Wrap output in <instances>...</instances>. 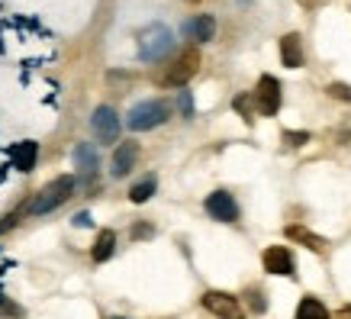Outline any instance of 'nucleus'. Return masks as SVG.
<instances>
[{
  "mask_svg": "<svg viewBox=\"0 0 351 319\" xmlns=\"http://www.w3.org/2000/svg\"><path fill=\"white\" fill-rule=\"evenodd\" d=\"M71 193H75V178H71V174H62V178H55V181L45 184L43 191L32 197V203L26 206V210H29L32 216H45V213L58 210Z\"/></svg>",
  "mask_w": 351,
  "mask_h": 319,
  "instance_id": "1",
  "label": "nucleus"
},
{
  "mask_svg": "<svg viewBox=\"0 0 351 319\" xmlns=\"http://www.w3.org/2000/svg\"><path fill=\"white\" fill-rule=\"evenodd\" d=\"M171 49H174V36H171L168 26L152 23V26H145L138 32V55H142V62H158Z\"/></svg>",
  "mask_w": 351,
  "mask_h": 319,
  "instance_id": "2",
  "label": "nucleus"
},
{
  "mask_svg": "<svg viewBox=\"0 0 351 319\" xmlns=\"http://www.w3.org/2000/svg\"><path fill=\"white\" fill-rule=\"evenodd\" d=\"M165 119H168V104L165 100H142V104H136L129 110L126 126L132 132H145V129L161 126Z\"/></svg>",
  "mask_w": 351,
  "mask_h": 319,
  "instance_id": "3",
  "label": "nucleus"
},
{
  "mask_svg": "<svg viewBox=\"0 0 351 319\" xmlns=\"http://www.w3.org/2000/svg\"><path fill=\"white\" fill-rule=\"evenodd\" d=\"M197 68H200V52L191 45V49H184V52L174 58V64H171L168 71H165V78H161V84L165 87H184L193 75H197Z\"/></svg>",
  "mask_w": 351,
  "mask_h": 319,
  "instance_id": "4",
  "label": "nucleus"
},
{
  "mask_svg": "<svg viewBox=\"0 0 351 319\" xmlns=\"http://www.w3.org/2000/svg\"><path fill=\"white\" fill-rule=\"evenodd\" d=\"M255 106L261 117H274L277 110H280V100H284V94H280V81H277L274 75H261L258 78V87H255Z\"/></svg>",
  "mask_w": 351,
  "mask_h": 319,
  "instance_id": "5",
  "label": "nucleus"
},
{
  "mask_svg": "<svg viewBox=\"0 0 351 319\" xmlns=\"http://www.w3.org/2000/svg\"><path fill=\"white\" fill-rule=\"evenodd\" d=\"M203 307L219 319H245L242 307H239V297L226 294V290H206L203 294Z\"/></svg>",
  "mask_w": 351,
  "mask_h": 319,
  "instance_id": "6",
  "label": "nucleus"
},
{
  "mask_svg": "<svg viewBox=\"0 0 351 319\" xmlns=\"http://www.w3.org/2000/svg\"><path fill=\"white\" fill-rule=\"evenodd\" d=\"M90 126H94V136L100 142H117L119 139V117L113 106H97L94 117H90Z\"/></svg>",
  "mask_w": 351,
  "mask_h": 319,
  "instance_id": "7",
  "label": "nucleus"
},
{
  "mask_svg": "<svg viewBox=\"0 0 351 319\" xmlns=\"http://www.w3.org/2000/svg\"><path fill=\"white\" fill-rule=\"evenodd\" d=\"M203 206H206V213H210L213 220H219V223H235V220H239V203L232 200V193H226V191H213Z\"/></svg>",
  "mask_w": 351,
  "mask_h": 319,
  "instance_id": "8",
  "label": "nucleus"
},
{
  "mask_svg": "<svg viewBox=\"0 0 351 319\" xmlns=\"http://www.w3.org/2000/svg\"><path fill=\"white\" fill-rule=\"evenodd\" d=\"M265 268L277 277H293V258L284 245H271L265 252Z\"/></svg>",
  "mask_w": 351,
  "mask_h": 319,
  "instance_id": "9",
  "label": "nucleus"
},
{
  "mask_svg": "<svg viewBox=\"0 0 351 319\" xmlns=\"http://www.w3.org/2000/svg\"><path fill=\"white\" fill-rule=\"evenodd\" d=\"M136 161H138V145L136 142H123V145H117V152H113V165H110L113 178H126Z\"/></svg>",
  "mask_w": 351,
  "mask_h": 319,
  "instance_id": "10",
  "label": "nucleus"
},
{
  "mask_svg": "<svg viewBox=\"0 0 351 319\" xmlns=\"http://www.w3.org/2000/svg\"><path fill=\"white\" fill-rule=\"evenodd\" d=\"M184 36L193 39V43H210L216 36V20L206 16V13H203V16H193V20L184 23Z\"/></svg>",
  "mask_w": 351,
  "mask_h": 319,
  "instance_id": "11",
  "label": "nucleus"
},
{
  "mask_svg": "<svg viewBox=\"0 0 351 319\" xmlns=\"http://www.w3.org/2000/svg\"><path fill=\"white\" fill-rule=\"evenodd\" d=\"M280 62L287 68H303V43H300V32H287L280 39Z\"/></svg>",
  "mask_w": 351,
  "mask_h": 319,
  "instance_id": "12",
  "label": "nucleus"
},
{
  "mask_svg": "<svg viewBox=\"0 0 351 319\" xmlns=\"http://www.w3.org/2000/svg\"><path fill=\"white\" fill-rule=\"evenodd\" d=\"M284 235H287L290 242H300V245H306L309 252H316V255H319V252H326V239H322V235H316V233H309L306 226H287V229H284Z\"/></svg>",
  "mask_w": 351,
  "mask_h": 319,
  "instance_id": "13",
  "label": "nucleus"
},
{
  "mask_svg": "<svg viewBox=\"0 0 351 319\" xmlns=\"http://www.w3.org/2000/svg\"><path fill=\"white\" fill-rule=\"evenodd\" d=\"M75 165L84 178L97 174V168H100V155H97V149L90 145V142H81V145L75 149Z\"/></svg>",
  "mask_w": 351,
  "mask_h": 319,
  "instance_id": "14",
  "label": "nucleus"
},
{
  "mask_svg": "<svg viewBox=\"0 0 351 319\" xmlns=\"http://www.w3.org/2000/svg\"><path fill=\"white\" fill-rule=\"evenodd\" d=\"M113 252H117V233H113V229H100L90 258H94L97 265H104V261H110V258H113Z\"/></svg>",
  "mask_w": 351,
  "mask_h": 319,
  "instance_id": "15",
  "label": "nucleus"
},
{
  "mask_svg": "<svg viewBox=\"0 0 351 319\" xmlns=\"http://www.w3.org/2000/svg\"><path fill=\"white\" fill-rule=\"evenodd\" d=\"M10 155H13V165H16L20 171H32V168H36V155H39V145H36V142H16Z\"/></svg>",
  "mask_w": 351,
  "mask_h": 319,
  "instance_id": "16",
  "label": "nucleus"
},
{
  "mask_svg": "<svg viewBox=\"0 0 351 319\" xmlns=\"http://www.w3.org/2000/svg\"><path fill=\"white\" fill-rule=\"evenodd\" d=\"M297 319H329V309L326 303L316 297H303L297 307Z\"/></svg>",
  "mask_w": 351,
  "mask_h": 319,
  "instance_id": "17",
  "label": "nucleus"
},
{
  "mask_svg": "<svg viewBox=\"0 0 351 319\" xmlns=\"http://www.w3.org/2000/svg\"><path fill=\"white\" fill-rule=\"evenodd\" d=\"M155 187H158V181L155 178H142L138 184H132V191H129V200L132 203H145L155 193Z\"/></svg>",
  "mask_w": 351,
  "mask_h": 319,
  "instance_id": "18",
  "label": "nucleus"
},
{
  "mask_svg": "<svg viewBox=\"0 0 351 319\" xmlns=\"http://www.w3.org/2000/svg\"><path fill=\"white\" fill-rule=\"evenodd\" d=\"M232 106H235V110H239V113H242L245 119H248V123L255 119V117H252V106H255V100H252V97L239 94V97H235V100H232Z\"/></svg>",
  "mask_w": 351,
  "mask_h": 319,
  "instance_id": "19",
  "label": "nucleus"
},
{
  "mask_svg": "<svg viewBox=\"0 0 351 319\" xmlns=\"http://www.w3.org/2000/svg\"><path fill=\"white\" fill-rule=\"evenodd\" d=\"M284 142H287V149H300V145L309 142V132H293V129H287V132H284Z\"/></svg>",
  "mask_w": 351,
  "mask_h": 319,
  "instance_id": "20",
  "label": "nucleus"
},
{
  "mask_svg": "<svg viewBox=\"0 0 351 319\" xmlns=\"http://www.w3.org/2000/svg\"><path fill=\"white\" fill-rule=\"evenodd\" d=\"M178 106H181L184 117H193V97H191V91H184L181 100H178Z\"/></svg>",
  "mask_w": 351,
  "mask_h": 319,
  "instance_id": "21",
  "label": "nucleus"
},
{
  "mask_svg": "<svg viewBox=\"0 0 351 319\" xmlns=\"http://www.w3.org/2000/svg\"><path fill=\"white\" fill-rule=\"evenodd\" d=\"M16 223H20V210H16V213H10V216H3V220H0V235H3V233H10V229H13V226H16Z\"/></svg>",
  "mask_w": 351,
  "mask_h": 319,
  "instance_id": "22",
  "label": "nucleus"
},
{
  "mask_svg": "<svg viewBox=\"0 0 351 319\" xmlns=\"http://www.w3.org/2000/svg\"><path fill=\"white\" fill-rule=\"evenodd\" d=\"M329 94H332V97H339V100H351V87H348V84H332V87H329Z\"/></svg>",
  "mask_w": 351,
  "mask_h": 319,
  "instance_id": "23",
  "label": "nucleus"
},
{
  "mask_svg": "<svg viewBox=\"0 0 351 319\" xmlns=\"http://www.w3.org/2000/svg\"><path fill=\"white\" fill-rule=\"evenodd\" d=\"M248 303H252V309H255V313H265V300H261V294H258V290H248Z\"/></svg>",
  "mask_w": 351,
  "mask_h": 319,
  "instance_id": "24",
  "label": "nucleus"
},
{
  "mask_svg": "<svg viewBox=\"0 0 351 319\" xmlns=\"http://www.w3.org/2000/svg\"><path fill=\"white\" fill-rule=\"evenodd\" d=\"M0 313H7V316H23V309L13 307V303H7V300H0Z\"/></svg>",
  "mask_w": 351,
  "mask_h": 319,
  "instance_id": "25",
  "label": "nucleus"
},
{
  "mask_svg": "<svg viewBox=\"0 0 351 319\" xmlns=\"http://www.w3.org/2000/svg\"><path fill=\"white\" fill-rule=\"evenodd\" d=\"M152 226H132V239H149Z\"/></svg>",
  "mask_w": 351,
  "mask_h": 319,
  "instance_id": "26",
  "label": "nucleus"
},
{
  "mask_svg": "<svg viewBox=\"0 0 351 319\" xmlns=\"http://www.w3.org/2000/svg\"><path fill=\"white\" fill-rule=\"evenodd\" d=\"M71 223H75V226H94V220H90V213H77Z\"/></svg>",
  "mask_w": 351,
  "mask_h": 319,
  "instance_id": "27",
  "label": "nucleus"
},
{
  "mask_svg": "<svg viewBox=\"0 0 351 319\" xmlns=\"http://www.w3.org/2000/svg\"><path fill=\"white\" fill-rule=\"evenodd\" d=\"M300 7H303V10H316V7H319L322 0H297Z\"/></svg>",
  "mask_w": 351,
  "mask_h": 319,
  "instance_id": "28",
  "label": "nucleus"
},
{
  "mask_svg": "<svg viewBox=\"0 0 351 319\" xmlns=\"http://www.w3.org/2000/svg\"><path fill=\"white\" fill-rule=\"evenodd\" d=\"M335 319H351V307H341L339 313H335Z\"/></svg>",
  "mask_w": 351,
  "mask_h": 319,
  "instance_id": "29",
  "label": "nucleus"
},
{
  "mask_svg": "<svg viewBox=\"0 0 351 319\" xmlns=\"http://www.w3.org/2000/svg\"><path fill=\"white\" fill-rule=\"evenodd\" d=\"M187 3H200V0H187Z\"/></svg>",
  "mask_w": 351,
  "mask_h": 319,
  "instance_id": "30",
  "label": "nucleus"
}]
</instances>
